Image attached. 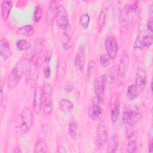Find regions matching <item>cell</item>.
Returning a JSON list of instances; mask_svg holds the SVG:
<instances>
[{"instance_id": "1", "label": "cell", "mask_w": 153, "mask_h": 153, "mask_svg": "<svg viewBox=\"0 0 153 153\" xmlns=\"http://www.w3.org/2000/svg\"><path fill=\"white\" fill-rule=\"evenodd\" d=\"M24 74V64L20 61L11 69L7 79V85L10 90H13L21 79Z\"/></svg>"}, {"instance_id": "2", "label": "cell", "mask_w": 153, "mask_h": 153, "mask_svg": "<svg viewBox=\"0 0 153 153\" xmlns=\"http://www.w3.org/2000/svg\"><path fill=\"white\" fill-rule=\"evenodd\" d=\"M130 63V57L126 50H123L120 54L117 71V78L119 84H123L125 80Z\"/></svg>"}, {"instance_id": "3", "label": "cell", "mask_w": 153, "mask_h": 153, "mask_svg": "<svg viewBox=\"0 0 153 153\" xmlns=\"http://www.w3.org/2000/svg\"><path fill=\"white\" fill-rule=\"evenodd\" d=\"M43 43L44 39L41 38L35 39L33 44L30 45V47L26 50L22 55V60H27L28 62L32 61L36 55L39 54L42 51Z\"/></svg>"}, {"instance_id": "4", "label": "cell", "mask_w": 153, "mask_h": 153, "mask_svg": "<svg viewBox=\"0 0 153 153\" xmlns=\"http://www.w3.org/2000/svg\"><path fill=\"white\" fill-rule=\"evenodd\" d=\"M139 111L136 107H128L124 108L123 112V122L127 132L129 131L133 124L134 120L139 117Z\"/></svg>"}, {"instance_id": "5", "label": "cell", "mask_w": 153, "mask_h": 153, "mask_svg": "<svg viewBox=\"0 0 153 153\" xmlns=\"http://www.w3.org/2000/svg\"><path fill=\"white\" fill-rule=\"evenodd\" d=\"M55 19L58 27L62 30H66L69 27V18L65 7L63 5L57 7Z\"/></svg>"}, {"instance_id": "6", "label": "cell", "mask_w": 153, "mask_h": 153, "mask_svg": "<svg viewBox=\"0 0 153 153\" xmlns=\"http://www.w3.org/2000/svg\"><path fill=\"white\" fill-rule=\"evenodd\" d=\"M33 121V118L31 110L27 107H25L21 114V124L20 127L22 133H26L30 130Z\"/></svg>"}, {"instance_id": "7", "label": "cell", "mask_w": 153, "mask_h": 153, "mask_svg": "<svg viewBox=\"0 0 153 153\" xmlns=\"http://www.w3.org/2000/svg\"><path fill=\"white\" fill-rule=\"evenodd\" d=\"M86 58V50L84 45L80 44L78 47L75 56L74 64L76 69L79 72L82 73Z\"/></svg>"}, {"instance_id": "8", "label": "cell", "mask_w": 153, "mask_h": 153, "mask_svg": "<svg viewBox=\"0 0 153 153\" xmlns=\"http://www.w3.org/2000/svg\"><path fill=\"white\" fill-rule=\"evenodd\" d=\"M152 44V35L148 33L147 34L140 33L137 36L133 48L134 49L148 48L151 47Z\"/></svg>"}, {"instance_id": "9", "label": "cell", "mask_w": 153, "mask_h": 153, "mask_svg": "<svg viewBox=\"0 0 153 153\" xmlns=\"http://www.w3.org/2000/svg\"><path fill=\"white\" fill-rule=\"evenodd\" d=\"M106 78L105 75H102L96 78L94 84V91L95 96L103 102L105 90L106 87Z\"/></svg>"}, {"instance_id": "10", "label": "cell", "mask_w": 153, "mask_h": 153, "mask_svg": "<svg viewBox=\"0 0 153 153\" xmlns=\"http://www.w3.org/2000/svg\"><path fill=\"white\" fill-rule=\"evenodd\" d=\"M31 62H28L26 68V82L28 87L32 88L35 86L36 81L38 76V73L36 72V70L37 69L35 66L33 68L32 67Z\"/></svg>"}, {"instance_id": "11", "label": "cell", "mask_w": 153, "mask_h": 153, "mask_svg": "<svg viewBox=\"0 0 153 153\" xmlns=\"http://www.w3.org/2000/svg\"><path fill=\"white\" fill-rule=\"evenodd\" d=\"M108 139V131L103 123L98 124L96 131V143L97 148H101Z\"/></svg>"}, {"instance_id": "12", "label": "cell", "mask_w": 153, "mask_h": 153, "mask_svg": "<svg viewBox=\"0 0 153 153\" xmlns=\"http://www.w3.org/2000/svg\"><path fill=\"white\" fill-rule=\"evenodd\" d=\"M105 47L108 55L111 59L116 57L118 51V44L115 38L113 36H107L105 41Z\"/></svg>"}, {"instance_id": "13", "label": "cell", "mask_w": 153, "mask_h": 153, "mask_svg": "<svg viewBox=\"0 0 153 153\" xmlns=\"http://www.w3.org/2000/svg\"><path fill=\"white\" fill-rule=\"evenodd\" d=\"M100 103L92 100V105L89 107L88 115L94 121L100 120L103 117V109Z\"/></svg>"}, {"instance_id": "14", "label": "cell", "mask_w": 153, "mask_h": 153, "mask_svg": "<svg viewBox=\"0 0 153 153\" xmlns=\"http://www.w3.org/2000/svg\"><path fill=\"white\" fill-rule=\"evenodd\" d=\"M42 94L41 88L39 86H37L35 89L33 99V109L36 114H39L41 111Z\"/></svg>"}, {"instance_id": "15", "label": "cell", "mask_w": 153, "mask_h": 153, "mask_svg": "<svg viewBox=\"0 0 153 153\" xmlns=\"http://www.w3.org/2000/svg\"><path fill=\"white\" fill-rule=\"evenodd\" d=\"M0 54L2 59L6 61L12 55V50L9 42L4 38L0 41Z\"/></svg>"}, {"instance_id": "16", "label": "cell", "mask_w": 153, "mask_h": 153, "mask_svg": "<svg viewBox=\"0 0 153 153\" xmlns=\"http://www.w3.org/2000/svg\"><path fill=\"white\" fill-rule=\"evenodd\" d=\"M69 28V27H68ZM66 29L63 32L61 38V43L62 47L65 50H69L73 44V35L70 29Z\"/></svg>"}, {"instance_id": "17", "label": "cell", "mask_w": 153, "mask_h": 153, "mask_svg": "<svg viewBox=\"0 0 153 153\" xmlns=\"http://www.w3.org/2000/svg\"><path fill=\"white\" fill-rule=\"evenodd\" d=\"M146 71L143 67H139L135 76V85L137 87L143 88L146 84Z\"/></svg>"}, {"instance_id": "18", "label": "cell", "mask_w": 153, "mask_h": 153, "mask_svg": "<svg viewBox=\"0 0 153 153\" xmlns=\"http://www.w3.org/2000/svg\"><path fill=\"white\" fill-rule=\"evenodd\" d=\"M119 145V137L116 133H112L107 141V152H115Z\"/></svg>"}, {"instance_id": "19", "label": "cell", "mask_w": 153, "mask_h": 153, "mask_svg": "<svg viewBox=\"0 0 153 153\" xmlns=\"http://www.w3.org/2000/svg\"><path fill=\"white\" fill-rule=\"evenodd\" d=\"M66 69L67 63L66 58L63 54H60L57 66V75L59 77H64L66 72Z\"/></svg>"}, {"instance_id": "20", "label": "cell", "mask_w": 153, "mask_h": 153, "mask_svg": "<svg viewBox=\"0 0 153 153\" xmlns=\"http://www.w3.org/2000/svg\"><path fill=\"white\" fill-rule=\"evenodd\" d=\"M13 6V2L12 1H3L1 3V16L4 21H7L8 19L11 10Z\"/></svg>"}, {"instance_id": "21", "label": "cell", "mask_w": 153, "mask_h": 153, "mask_svg": "<svg viewBox=\"0 0 153 153\" xmlns=\"http://www.w3.org/2000/svg\"><path fill=\"white\" fill-rule=\"evenodd\" d=\"M35 32L34 27L30 25H27L20 27L17 30V33L20 35L25 36L26 37H31L33 35Z\"/></svg>"}, {"instance_id": "22", "label": "cell", "mask_w": 153, "mask_h": 153, "mask_svg": "<svg viewBox=\"0 0 153 153\" xmlns=\"http://www.w3.org/2000/svg\"><path fill=\"white\" fill-rule=\"evenodd\" d=\"M68 133L69 136L74 139H78L79 137V129L78 123L75 121L71 122L69 124Z\"/></svg>"}, {"instance_id": "23", "label": "cell", "mask_w": 153, "mask_h": 153, "mask_svg": "<svg viewBox=\"0 0 153 153\" xmlns=\"http://www.w3.org/2000/svg\"><path fill=\"white\" fill-rule=\"evenodd\" d=\"M56 5V1H51L50 2V5L48 8L47 9V14H46V19L49 22H53V19L55 18V14L57 8Z\"/></svg>"}, {"instance_id": "24", "label": "cell", "mask_w": 153, "mask_h": 153, "mask_svg": "<svg viewBox=\"0 0 153 153\" xmlns=\"http://www.w3.org/2000/svg\"><path fill=\"white\" fill-rule=\"evenodd\" d=\"M135 84L129 85L126 91V97L128 100H133L138 96V89Z\"/></svg>"}, {"instance_id": "25", "label": "cell", "mask_w": 153, "mask_h": 153, "mask_svg": "<svg viewBox=\"0 0 153 153\" xmlns=\"http://www.w3.org/2000/svg\"><path fill=\"white\" fill-rule=\"evenodd\" d=\"M137 148L136 137L134 134H130L128 136V142L126 146V152L128 153L134 152Z\"/></svg>"}, {"instance_id": "26", "label": "cell", "mask_w": 153, "mask_h": 153, "mask_svg": "<svg viewBox=\"0 0 153 153\" xmlns=\"http://www.w3.org/2000/svg\"><path fill=\"white\" fill-rule=\"evenodd\" d=\"M73 103L68 99H62L59 102V108L60 110L64 112H70L73 109Z\"/></svg>"}, {"instance_id": "27", "label": "cell", "mask_w": 153, "mask_h": 153, "mask_svg": "<svg viewBox=\"0 0 153 153\" xmlns=\"http://www.w3.org/2000/svg\"><path fill=\"white\" fill-rule=\"evenodd\" d=\"M53 110V102L50 97H46L43 103V112L45 115H50Z\"/></svg>"}, {"instance_id": "28", "label": "cell", "mask_w": 153, "mask_h": 153, "mask_svg": "<svg viewBox=\"0 0 153 153\" xmlns=\"http://www.w3.org/2000/svg\"><path fill=\"white\" fill-rule=\"evenodd\" d=\"M47 152V144L44 140L42 139H39L37 140L35 149L34 152L35 153H45Z\"/></svg>"}, {"instance_id": "29", "label": "cell", "mask_w": 153, "mask_h": 153, "mask_svg": "<svg viewBox=\"0 0 153 153\" xmlns=\"http://www.w3.org/2000/svg\"><path fill=\"white\" fill-rule=\"evenodd\" d=\"M120 104L118 103H115L111 111V118L113 123H115L118 121L120 117Z\"/></svg>"}, {"instance_id": "30", "label": "cell", "mask_w": 153, "mask_h": 153, "mask_svg": "<svg viewBox=\"0 0 153 153\" xmlns=\"http://www.w3.org/2000/svg\"><path fill=\"white\" fill-rule=\"evenodd\" d=\"M42 16V11L41 7L37 5L35 7L33 14V17H32V20L35 23H38L41 19Z\"/></svg>"}, {"instance_id": "31", "label": "cell", "mask_w": 153, "mask_h": 153, "mask_svg": "<svg viewBox=\"0 0 153 153\" xmlns=\"http://www.w3.org/2000/svg\"><path fill=\"white\" fill-rule=\"evenodd\" d=\"M96 65L94 60H91L89 61L87 65V75L88 78H91L96 72Z\"/></svg>"}, {"instance_id": "32", "label": "cell", "mask_w": 153, "mask_h": 153, "mask_svg": "<svg viewBox=\"0 0 153 153\" xmlns=\"http://www.w3.org/2000/svg\"><path fill=\"white\" fill-rule=\"evenodd\" d=\"M90 20V18L89 15L87 13H84L82 14L79 17V25L84 29H86L88 26Z\"/></svg>"}, {"instance_id": "33", "label": "cell", "mask_w": 153, "mask_h": 153, "mask_svg": "<svg viewBox=\"0 0 153 153\" xmlns=\"http://www.w3.org/2000/svg\"><path fill=\"white\" fill-rule=\"evenodd\" d=\"M16 45L18 50L20 51H26L30 47L31 44L26 39H19L16 42Z\"/></svg>"}, {"instance_id": "34", "label": "cell", "mask_w": 153, "mask_h": 153, "mask_svg": "<svg viewBox=\"0 0 153 153\" xmlns=\"http://www.w3.org/2000/svg\"><path fill=\"white\" fill-rule=\"evenodd\" d=\"M111 59L108 55V54L103 53L99 56V62L100 64L103 67H108L111 64Z\"/></svg>"}, {"instance_id": "35", "label": "cell", "mask_w": 153, "mask_h": 153, "mask_svg": "<svg viewBox=\"0 0 153 153\" xmlns=\"http://www.w3.org/2000/svg\"><path fill=\"white\" fill-rule=\"evenodd\" d=\"M106 20V15L104 11H101L99 13L98 17V26H99V32H101L105 26Z\"/></svg>"}, {"instance_id": "36", "label": "cell", "mask_w": 153, "mask_h": 153, "mask_svg": "<svg viewBox=\"0 0 153 153\" xmlns=\"http://www.w3.org/2000/svg\"><path fill=\"white\" fill-rule=\"evenodd\" d=\"M42 94H44L46 97H50L52 94V87L50 84L48 82H45L42 84L41 88Z\"/></svg>"}, {"instance_id": "37", "label": "cell", "mask_w": 153, "mask_h": 153, "mask_svg": "<svg viewBox=\"0 0 153 153\" xmlns=\"http://www.w3.org/2000/svg\"><path fill=\"white\" fill-rule=\"evenodd\" d=\"M44 63H48L52 57V51L51 50H47L43 53Z\"/></svg>"}, {"instance_id": "38", "label": "cell", "mask_w": 153, "mask_h": 153, "mask_svg": "<svg viewBox=\"0 0 153 153\" xmlns=\"http://www.w3.org/2000/svg\"><path fill=\"white\" fill-rule=\"evenodd\" d=\"M73 88H74V85L73 84L70 82H67L65 85V87H64V89L65 90L68 92V93H70L71 92L72 90H73Z\"/></svg>"}, {"instance_id": "39", "label": "cell", "mask_w": 153, "mask_h": 153, "mask_svg": "<svg viewBox=\"0 0 153 153\" xmlns=\"http://www.w3.org/2000/svg\"><path fill=\"white\" fill-rule=\"evenodd\" d=\"M43 74L44 77L46 79H48L50 77L51 75V71H50V68H49V66H47L46 68H44V71H43Z\"/></svg>"}, {"instance_id": "40", "label": "cell", "mask_w": 153, "mask_h": 153, "mask_svg": "<svg viewBox=\"0 0 153 153\" xmlns=\"http://www.w3.org/2000/svg\"><path fill=\"white\" fill-rule=\"evenodd\" d=\"M147 29L148 32L149 33L152 35V29H153V25H152V18L149 19V20L147 24Z\"/></svg>"}, {"instance_id": "41", "label": "cell", "mask_w": 153, "mask_h": 153, "mask_svg": "<svg viewBox=\"0 0 153 153\" xmlns=\"http://www.w3.org/2000/svg\"><path fill=\"white\" fill-rule=\"evenodd\" d=\"M4 86H5V79L3 77H1V97H2V94L4 90Z\"/></svg>"}, {"instance_id": "42", "label": "cell", "mask_w": 153, "mask_h": 153, "mask_svg": "<svg viewBox=\"0 0 153 153\" xmlns=\"http://www.w3.org/2000/svg\"><path fill=\"white\" fill-rule=\"evenodd\" d=\"M57 151L58 152H66V150H65V148H64L63 146L59 145V146H58V148H57Z\"/></svg>"}, {"instance_id": "43", "label": "cell", "mask_w": 153, "mask_h": 153, "mask_svg": "<svg viewBox=\"0 0 153 153\" xmlns=\"http://www.w3.org/2000/svg\"><path fill=\"white\" fill-rule=\"evenodd\" d=\"M148 151H149V152H152L153 151V149H152V141H151V142H149Z\"/></svg>"}]
</instances>
